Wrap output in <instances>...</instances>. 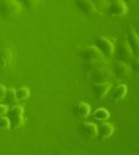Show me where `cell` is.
Segmentation results:
<instances>
[{"instance_id": "6da1fadb", "label": "cell", "mask_w": 139, "mask_h": 155, "mask_svg": "<svg viewBox=\"0 0 139 155\" xmlns=\"http://www.w3.org/2000/svg\"><path fill=\"white\" fill-rule=\"evenodd\" d=\"M22 5L18 0H0V14L5 18H15L20 14Z\"/></svg>"}, {"instance_id": "7a4b0ae2", "label": "cell", "mask_w": 139, "mask_h": 155, "mask_svg": "<svg viewBox=\"0 0 139 155\" xmlns=\"http://www.w3.org/2000/svg\"><path fill=\"white\" fill-rule=\"evenodd\" d=\"M7 114H8L7 118L9 120L11 130H18L23 124V114H25L23 107L19 104H13L12 108L7 110Z\"/></svg>"}, {"instance_id": "3957f363", "label": "cell", "mask_w": 139, "mask_h": 155, "mask_svg": "<svg viewBox=\"0 0 139 155\" xmlns=\"http://www.w3.org/2000/svg\"><path fill=\"white\" fill-rule=\"evenodd\" d=\"M94 45L101 51L104 58H110L114 56L115 46L111 43L110 38H108L106 36H96L94 38Z\"/></svg>"}, {"instance_id": "277c9868", "label": "cell", "mask_w": 139, "mask_h": 155, "mask_svg": "<svg viewBox=\"0 0 139 155\" xmlns=\"http://www.w3.org/2000/svg\"><path fill=\"white\" fill-rule=\"evenodd\" d=\"M108 13L111 16H123L127 13V7L124 0H111L107 5Z\"/></svg>"}, {"instance_id": "5b68a950", "label": "cell", "mask_w": 139, "mask_h": 155, "mask_svg": "<svg viewBox=\"0 0 139 155\" xmlns=\"http://www.w3.org/2000/svg\"><path fill=\"white\" fill-rule=\"evenodd\" d=\"M88 78L92 80L93 82H104V81L110 80L111 72L108 68V66L107 67H100V68H96V70L89 71Z\"/></svg>"}, {"instance_id": "8992f818", "label": "cell", "mask_w": 139, "mask_h": 155, "mask_svg": "<svg viewBox=\"0 0 139 155\" xmlns=\"http://www.w3.org/2000/svg\"><path fill=\"white\" fill-rule=\"evenodd\" d=\"M75 5L87 16H95L96 14H100V11L91 0H75Z\"/></svg>"}, {"instance_id": "52a82bcc", "label": "cell", "mask_w": 139, "mask_h": 155, "mask_svg": "<svg viewBox=\"0 0 139 155\" xmlns=\"http://www.w3.org/2000/svg\"><path fill=\"white\" fill-rule=\"evenodd\" d=\"M80 57L84 61H87V60H94V59H102L104 58L103 54L101 53L99 49L95 45H91V46H86L85 49H82L81 51L79 52Z\"/></svg>"}, {"instance_id": "ba28073f", "label": "cell", "mask_w": 139, "mask_h": 155, "mask_svg": "<svg viewBox=\"0 0 139 155\" xmlns=\"http://www.w3.org/2000/svg\"><path fill=\"white\" fill-rule=\"evenodd\" d=\"M133 57H136V56L133 54L132 50L129 46V44L126 42L119 43L118 49H117V58H118V60L124 61V63H130Z\"/></svg>"}, {"instance_id": "9c48e42d", "label": "cell", "mask_w": 139, "mask_h": 155, "mask_svg": "<svg viewBox=\"0 0 139 155\" xmlns=\"http://www.w3.org/2000/svg\"><path fill=\"white\" fill-rule=\"evenodd\" d=\"M113 84L110 81H104V82H93L92 84V91L93 94L98 98H102V97L107 95V93L110 91Z\"/></svg>"}, {"instance_id": "30bf717a", "label": "cell", "mask_w": 139, "mask_h": 155, "mask_svg": "<svg viewBox=\"0 0 139 155\" xmlns=\"http://www.w3.org/2000/svg\"><path fill=\"white\" fill-rule=\"evenodd\" d=\"M126 43H127V44H129V46L131 48L133 54H134L136 57H138L139 38H138V35H137L136 30H134L131 26L127 27V41H126Z\"/></svg>"}, {"instance_id": "8fae6325", "label": "cell", "mask_w": 139, "mask_h": 155, "mask_svg": "<svg viewBox=\"0 0 139 155\" xmlns=\"http://www.w3.org/2000/svg\"><path fill=\"white\" fill-rule=\"evenodd\" d=\"M80 132L84 137H86L88 139H94L98 137V125L94 123H82L80 126Z\"/></svg>"}, {"instance_id": "7c38bea8", "label": "cell", "mask_w": 139, "mask_h": 155, "mask_svg": "<svg viewBox=\"0 0 139 155\" xmlns=\"http://www.w3.org/2000/svg\"><path fill=\"white\" fill-rule=\"evenodd\" d=\"M114 73H115L116 77H118V78H126L130 75L131 68H130V66L127 65V63L117 60V61H115V64H114Z\"/></svg>"}, {"instance_id": "4fadbf2b", "label": "cell", "mask_w": 139, "mask_h": 155, "mask_svg": "<svg viewBox=\"0 0 139 155\" xmlns=\"http://www.w3.org/2000/svg\"><path fill=\"white\" fill-rule=\"evenodd\" d=\"M13 60V51L9 48H0V71L6 68Z\"/></svg>"}, {"instance_id": "5bb4252c", "label": "cell", "mask_w": 139, "mask_h": 155, "mask_svg": "<svg viewBox=\"0 0 139 155\" xmlns=\"http://www.w3.org/2000/svg\"><path fill=\"white\" fill-rule=\"evenodd\" d=\"M114 125L107 122H102L98 127V138L100 140H104L107 138L113 136L114 133Z\"/></svg>"}, {"instance_id": "9a60e30c", "label": "cell", "mask_w": 139, "mask_h": 155, "mask_svg": "<svg viewBox=\"0 0 139 155\" xmlns=\"http://www.w3.org/2000/svg\"><path fill=\"white\" fill-rule=\"evenodd\" d=\"M73 114L78 118H87L91 114V105L85 102H79L74 105Z\"/></svg>"}, {"instance_id": "2e32d148", "label": "cell", "mask_w": 139, "mask_h": 155, "mask_svg": "<svg viewBox=\"0 0 139 155\" xmlns=\"http://www.w3.org/2000/svg\"><path fill=\"white\" fill-rule=\"evenodd\" d=\"M108 66V61L106 60V58L102 59H94V60H87L84 61L82 67L85 71H93V70H96L100 67H107Z\"/></svg>"}, {"instance_id": "e0dca14e", "label": "cell", "mask_w": 139, "mask_h": 155, "mask_svg": "<svg viewBox=\"0 0 139 155\" xmlns=\"http://www.w3.org/2000/svg\"><path fill=\"white\" fill-rule=\"evenodd\" d=\"M127 94V87L125 84H118L111 93V101L113 102H117L123 100Z\"/></svg>"}, {"instance_id": "ac0fdd59", "label": "cell", "mask_w": 139, "mask_h": 155, "mask_svg": "<svg viewBox=\"0 0 139 155\" xmlns=\"http://www.w3.org/2000/svg\"><path fill=\"white\" fill-rule=\"evenodd\" d=\"M109 117H110L109 111L106 109H103V108L96 109L95 111H94V114H93V118L96 119V120H100V122H104V120H107Z\"/></svg>"}, {"instance_id": "d6986e66", "label": "cell", "mask_w": 139, "mask_h": 155, "mask_svg": "<svg viewBox=\"0 0 139 155\" xmlns=\"http://www.w3.org/2000/svg\"><path fill=\"white\" fill-rule=\"evenodd\" d=\"M2 100H5L6 104L8 105H13V104H16L18 100H16V95H15V89L14 88H9V89H6V93H5V96Z\"/></svg>"}, {"instance_id": "ffe728a7", "label": "cell", "mask_w": 139, "mask_h": 155, "mask_svg": "<svg viewBox=\"0 0 139 155\" xmlns=\"http://www.w3.org/2000/svg\"><path fill=\"white\" fill-rule=\"evenodd\" d=\"M15 95H16V100L18 101H23V100H27L29 95H30V91L27 87H21L19 89L15 91Z\"/></svg>"}, {"instance_id": "44dd1931", "label": "cell", "mask_w": 139, "mask_h": 155, "mask_svg": "<svg viewBox=\"0 0 139 155\" xmlns=\"http://www.w3.org/2000/svg\"><path fill=\"white\" fill-rule=\"evenodd\" d=\"M22 6L27 7L29 9H33V8H36L37 5H38V1L40 0H18Z\"/></svg>"}, {"instance_id": "7402d4cb", "label": "cell", "mask_w": 139, "mask_h": 155, "mask_svg": "<svg viewBox=\"0 0 139 155\" xmlns=\"http://www.w3.org/2000/svg\"><path fill=\"white\" fill-rule=\"evenodd\" d=\"M11 127L9 125V120L7 117H1L0 116V131H5Z\"/></svg>"}, {"instance_id": "603a6c76", "label": "cell", "mask_w": 139, "mask_h": 155, "mask_svg": "<svg viewBox=\"0 0 139 155\" xmlns=\"http://www.w3.org/2000/svg\"><path fill=\"white\" fill-rule=\"evenodd\" d=\"M93 4L95 5V7L98 8V9H103V8H107V5H108V2H107L106 0H91Z\"/></svg>"}, {"instance_id": "cb8c5ba5", "label": "cell", "mask_w": 139, "mask_h": 155, "mask_svg": "<svg viewBox=\"0 0 139 155\" xmlns=\"http://www.w3.org/2000/svg\"><path fill=\"white\" fill-rule=\"evenodd\" d=\"M130 63H131V70L134 72L138 71V57H133Z\"/></svg>"}, {"instance_id": "d4e9b609", "label": "cell", "mask_w": 139, "mask_h": 155, "mask_svg": "<svg viewBox=\"0 0 139 155\" xmlns=\"http://www.w3.org/2000/svg\"><path fill=\"white\" fill-rule=\"evenodd\" d=\"M7 110H8L7 105H5V104H0V116H4L5 114H7Z\"/></svg>"}, {"instance_id": "484cf974", "label": "cell", "mask_w": 139, "mask_h": 155, "mask_svg": "<svg viewBox=\"0 0 139 155\" xmlns=\"http://www.w3.org/2000/svg\"><path fill=\"white\" fill-rule=\"evenodd\" d=\"M6 87L5 86H2V84H0V100H2L4 96H5V93H6Z\"/></svg>"}, {"instance_id": "4316f807", "label": "cell", "mask_w": 139, "mask_h": 155, "mask_svg": "<svg viewBox=\"0 0 139 155\" xmlns=\"http://www.w3.org/2000/svg\"><path fill=\"white\" fill-rule=\"evenodd\" d=\"M106 1H107V2H109V1H111V0H106Z\"/></svg>"}, {"instance_id": "83f0119b", "label": "cell", "mask_w": 139, "mask_h": 155, "mask_svg": "<svg viewBox=\"0 0 139 155\" xmlns=\"http://www.w3.org/2000/svg\"><path fill=\"white\" fill-rule=\"evenodd\" d=\"M124 1H132V0H124Z\"/></svg>"}]
</instances>
